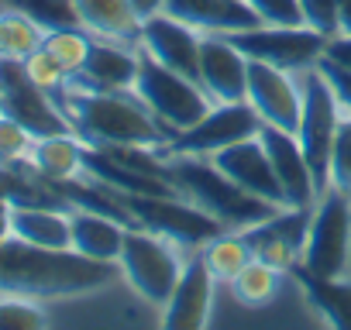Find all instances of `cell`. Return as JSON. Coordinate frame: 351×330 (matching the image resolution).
I'll list each match as a JSON object with an SVG mask.
<instances>
[{
	"instance_id": "1",
	"label": "cell",
	"mask_w": 351,
	"mask_h": 330,
	"mask_svg": "<svg viewBox=\"0 0 351 330\" xmlns=\"http://www.w3.org/2000/svg\"><path fill=\"white\" fill-rule=\"evenodd\" d=\"M114 282V265L93 262L73 248H38L21 238L0 244V296H80Z\"/></svg>"
},
{
	"instance_id": "2",
	"label": "cell",
	"mask_w": 351,
	"mask_h": 330,
	"mask_svg": "<svg viewBox=\"0 0 351 330\" xmlns=\"http://www.w3.org/2000/svg\"><path fill=\"white\" fill-rule=\"evenodd\" d=\"M56 103L73 124V134L90 148H162L172 131L134 97V90H73Z\"/></svg>"
},
{
	"instance_id": "3",
	"label": "cell",
	"mask_w": 351,
	"mask_h": 330,
	"mask_svg": "<svg viewBox=\"0 0 351 330\" xmlns=\"http://www.w3.org/2000/svg\"><path fill=\"white\" fill-rule=\"evenodd\" d=\"M162 179L169 186H176L186 200H193L197 207H204L207 214H214L228 231H248V227H255L282 210V207L241 190L231 176H224L204 155L162 158Z\"/></svg>"
},
{
	"instance_id": "4",
	"label": "cell",
	"mask_w": 351,
	"mask_h": 330,
	"mask_svg": "<svg viewBox=\"0 0 351 330\" xmlns=\"http://www.w3.org/2000/svg\"><path fill=\"white\" fill-rule=\"evenodd\" d=\"M134 97L176 134L193 127L200 117H207V110L214 107V100L207 97V90L186 76H180L176 69L162 66L155 55H148L138 45V79H134Z\"/></svg>"
},
{
	"instance_id": "5",
	"label": "cell",
	"mask_w": 351,
	"mask_h": 330,
	"mask_svg": "<svg viewBox=\"0 0 351 330\" xmlns=\"http://www.w3.org/2000/svg\"><path fill=\"white\" fill-rule=\"evenodd\" d=\"M300 90H303V110H300L296 138H300V148L310 162L317 193L324 196L330 190V151H334V138H337V124L344 117V107L317 66L300 73Z\"/></svg>"
},
{
	"instance_id": "6",
	"label": "cell",
	"mask_w": 351,
	"mask_h": 330,
	"mask_svg": "<svg viewBox=\"0 0 351 330\" xmlns=\"http://www.w3.org/2000/svg\"><path fill=\"white\" fill-rule=\"evenodd\" d=\"M176 241L145 231V227H128L124 234V248H121V275L128 279V285L152 306H165L176 282H180L183 262L176 255Z\"/></svg>"
},
{
	"instance_id": "7",
	"label": "cell",
	"mask_w": 351,
	"mask_h": 330,
	"mask_svg": "<svg viewBox=\"0 0 351 330\" xmlns=\"http://www.w3.org/2000/svg\"><path fill=\"white\" fill-rule=\"evenodd\" d=\"M124 207L134 214L138 227L155 231L169 241H176L180 248H204L210 238L224 234L228 227L207 214L204 207H197L193 200H186L183 193H169V196H134V193H121Z\"/></svg>"
},
{
	"instance_id": "8",
	"label": "cell",
	"mask_w": 351,
	"mask_h": 330,
	"mask_svg": "<svg viewBox=\"0 0 351 330\" xmlns=\"http://www.w3.org/2000/svg\"><path fill=\"white\" fill-rule=\"evenodd\" d=\"M348 258H351V200L337 190H327L313 203L300 265L313 275L341 279Z\"/></svg>"
},
{
	"instance_id": "9",
	"label": "cell",
	"mask_w": 351,
	"mask_h": 330,
	"mask_svg": "<svg viewBox=\"0 0 351 330\" xmlns=\"http://www.w3.org/2000/svg\"><path fill=\"white\" fill-rule=\"evenodd\" d=\"M0 110L14 117L21 127H28L32 138L73 134V124L62 114V107L28 76V66L21 59L0 55Z\"/></svg>"
},
{
	"instance_id": "10",
	"label": "cell",
	"mask_w": 351,
	"mask_h": 330,
	"mask_svg": "<svg viewBox=\"0 0 351 330\" xmlns=\"http://www.w3.org/2000/svg\"><path fill=\"white\" fill-rule=\"evenodd\" d=\"M262 127V117L255 114V107L248 100L241 103H214L207 110V117H200L193 127L186 131H176L162 148H155L158 158H172V155H217L221 148L255 138Z\"/></svg>"
},
{
	"instance_id": "11",
	"label": "cell",
	"mask_w": 351,
	"mask_h": 330,
	"mask_svg": "<svg viewBox=\"0 0 351 330\" xmlns=\"http://www.w3.org/2000/svg\"><path fill=\"white\" fill-rule=\"evenodd\" d=\"M234 42V49L252 59V62H269L279 66L286 73H303L313 69L324 52H327V38L313 28H272V25H258L248 31H234L228 35Z\"/></svg>"
},
{
	"instance_id": "12",
	"label": "cell",
	"mask_w": 351,
	"mask_h": 330,
	"mask_svg": "<svg viewBox=\"0 0 351 330\" xmlns=\"http://www.w3.org/2000/svg\"><path fill=\"white\" fill-rule=\"evenodd\" d=\"M245 100L255 107L262 124L296 134L300 110H303V90H300V79H293V73L248 59V97Z\"/></svg>"
},
{
	"instance_id": "13",
	"label": "cell",
	"mask_w": 351,
	"mask_h": 330,
	"mask_svg": "<svg viewBox=\"0 0 351 330\" xmlns=\"http://www.w3.org/2000/svg\"><path fill=\"white\" fill-rule=\"evenodd\" d=\"M200 31L183 25L180 18L172 14H155L148 21H141V49L148 55H155L162 66L176 69L180 76L200 83Z\"/></svg>"
},
{
	"instance_id": "14",
	"label": "cell",
	"mask_w": 351,
	"mask_h": 330,
	"mask_svg": "<svg viewBox=\"0 0 351 330\" xmlns=\"http://www.w3.org/2000/svg\"><path fill=\"white\" fill-rule=\"evenodd\" d=\"M210 162L224 176H231L241 190H248L252 196H262V200H269L276 207H286V193H282V186L276 179V169H272L269 151H265L258 134L221 148L217 155H210Z\"/></svg>"
},
{
	"instance_id": "15",
	"label": "cell",
	"mask_w": 351,
	"mask_h": 330,
	"mask_svg": "<svg viewBox=\"0 0 351 330\" xmlns=\"http://www.w3.org/2000/svg\"><path fill=\"white\" fill-rule=\"evenodd\" d=\"M258 138L269 151L276 179L286 193V207H313L320 193H317V183H313V173H310V162L300 148V138L293 131H282V127H272V124H262Z\"/></svg>"
},
{
	"instance_id": "16",
	"label": "cell",
	"mask_w": 351,
	"mask_h": 330,
	"mask_svg": "<svg viewBox=\"0 0 351 330\" xmlns=\"http://www.w3.org/2000/svg\"><path fill=\"white\" fill-rule=\"evenodd\" d=\"M200 86L214 103H241L248 97V59L228 35L200 38Z\"/></svg>"
},
{
	"instance_id": "17",
	"label": "cell",
	"mask_w": 351,
	"mask_h": 330,
	"mask_svg": "<svg viewBox=\"0 0 351 330\" xmlns=\"http://www.w3.org/2000/svg\"><path fill=\"white\" fill-rule=\"evenodd\" d=\"M214 275L210 268L204 265L200 251L183 262V272H180V282H176L169 303H165V313H162V323L169 330H200L210 316V299H214Z\"/></svg>"
},
{
	"instance_id": "18",
	"label": "cell",
	"mask_w": 351,
	"mask_h": 330,
	"mask_svg": "<svg viewBox=\"0 0 351 330\" xmlns=\"http://www.w3.org/2000/svg\"><path fill=\"white\" fill-rule=\"evenodd\" d=\"M165 14L180 18L200 35H234L262 25L248 0H165Z\"/></svg>"
},
{
	"instance_id": "19",
	"label": "cell",
	"mask_w": 351,
	"mask_h": 330,
	"mask_svg": "<svg viewBox=\"0 0 351 330\" xmlns=\"http://www.w3.org/2000/svg\"><path fill=\"white\" fill-rule=\"evenodd\" d=\"M138 79V52L121 49V42L97 38L90 45V55L76 76H69L66 86L73 90H134Z\"/></svg>"
},
{
	"instance_id": "20",
	"label": "cell",
	"mask_w": 351,
	"mask_h": 330,
	"mask_svg": "<svg viewBox=\"0 0 351 330\" xmlns=\"http://www.w3.org/2000/svg\"><path fill=\"white\" fill-rule=\"evenodd\" d=\"M69 231H73V251H80L93 262L117 265L124 234H128V227L121 220L93 214V210H69Z\"/></svg>"
},
{
	"instance_id": "21",
	"label": "cell",
	"mask_w": 351,
	"mask_h": 330,
	"mask_svg": "<svg viewBox=\"0 0 351 330\" xmlns=\"http://www.w3.org/2000/svg\"><path fill=\"white\" fill-rule=\"evenodd\" d=\"M83 151L86 144L76 134H49V138H35L32 151H28V165L49 183H69L83 176Z\"/></svg>"
},
{
	"instance_id": "22",
	"label": "cell",
	"mask_w": 351,
	"mask_h": 330,
	"mask_svg": "<svg viewBox=\"0 0 351 330\" xmlns=\"http://www.w3.org/2000/svg\"><path fill=\"white\" fill-rule=\"evenodd\" d=\"M83 31L107 42H141V18L134 14L131 0H76Z\"/></svg>"
},
{
	"instance_id": "23",
	"label": "cell",
	"mask_w": 351,
	"mask_h": 330,
	"mask_svg": "<svg viewBox=\"0 0 351 330\" xmlns=\"http://www.w3.org/2000/svg\"><path fill=\"white\" fill-rule=\"evenodd\" d=\"M293 279L300 282L306 303L317 309V316L324 323H330L337 330H351V282L313 275L303 265H293Z\"/></svg>"
},
{
	"instance_id": "24",
	"label": "cell",
	"mask_w": 351,
	"mask_h": 330,
	"mask_svg": "<svg viewBox=\"0 0 351 330\" xmlns=\"http://www.w3.org/2000/svg\"><path fill=\"white\" fill-rule=\"evenodd\" d=\"M11 238H21L38 248H73L69 210L52 207H11Z\"/></svg>"
},
{
	"instance_id": "25",
	"label": "cell",
	"mask_w": 351,
	"mask_h": 330,
	"mask_svg": "<svg viewBox=\"0 0 351 330\" xmlns=\"http://www.w3.org/2000/svg\"><path fill=\"white\" fill-rule=\"evenodd\" d=\"M197 251H200L204 265L210 268V275H214L217 282H231V279L252 262V248H248V241H245L241 231H224V234L210 238V241H207L204 248H197Z\"/></svg>"
},
{
	"instance_id": "26",
	"label": "cell",
	"mask_w": 351,
	"mask_h": 330,
	"mask_svg": "<svg viewBox=\"0 0 351 330\" xmlns=\"http://www.w3.org/2000/svg\"><path fill=\"white\" fill-rule=\"evenodd\" d=\"M286 272L265 265L262 258H252L234 279H231V292L241 306H265L276 292H279V279Z\"/></svg>"
},
{
	"instance_id": "27",
	"label": "cell",
	"mask_w": 351,
	"mask_h": 330,
	"mask_svg": "<svg viewBox=\"0 0 351 330\" xmlns=\"http://www.w3.org/2000/svg\"><path fill=\"white\" fill-rule=\"evenodd\" d=\"M42 38H45V31L28 14H21L18 8L0 14V55L4 59H21L25 62L32 52L42 49Z\"/></svg>"
},
{
	"instance_id": "28",
	"label": "cell",
	"mask_w": 351,
	"mask_h": 330,
	"mask_svg": "<svg viewBox=\"0 0 351 330\" xmlns=\"http://www.w3.org/2000/svg\"><path fill=\"white\" fill-rule=\"evenodd\" d=\"M90 45H93V38H90V31H83V28L45 31V38H42V49L66 69V76H76V73L83 69V62H86V55H90Z\"/></svg>"
},
{
	"instance_id": "29",
	"label": "cell",
	"mask_w": 351,
	"mask_h": 330,
	"mask_svg": "<svg viewBox=\"0 0 351 330\" xmlns=\"http://www.w3.org/2000/svg\"><path fill=\"white\" fill-rule=\"evenodd\" d=\"M11 8L28 14L42 31H66V28H83L76 0H11Z\"/></svg>"
},
{
	"instance_id": "30",
	"label": "cell",
	"mask_w": 351,
	"mask_h": 330,
	"mask_svg": "<svg viewBox=\"0 0 351 330\" xmlns=\"http://www.w3.org/2000/svg\"><path fill=\"white\" fill-rule=\"evenodd\" d=\"M49 316L28 296H0V330H38Z\"/></svg>"
},
{
	"instance_id": "31",
	"label": "cell",
	"mask_w": 351,
	"mask_h": 330,
	"mask_svg": "<svg viewBox=\"0 0 351 330\" xmlns=\"http://www.w3.org/2000/svg\"><path fill=\"white\" fill-rule=\"evenodd\" d=\"M330 190L351 200V114H344L337 124V138L330 151Z\"/></svg>"
},
{
	"instance_id": "32",
	"label": "cell",
	"mask_w": 351,
	"mask_h": 330,
	"mask_svg": "<svg viewBox=\"0 0 351 330\" xmlns=\"http://www.w3.org/2000/svg\"><path fill=\"white\" fill-rule=\"evenodd\" d=\"M32 144H35V138H32L28 127H21L8 114H0V169H8V165L28 158Z\"/></svg>"
},
{
	"instance_id": "33",
	"label": "cell",
	"mask_w": 351,
	"mask_h": 330,
	"mask_svg": "<svg viewBox=\"0 0 351 330\" xmlns=\"http://www.w3.org/2000/svg\"><path fill=\"white\" fill-rule=\"evenodd\" d=\"M248 8L258 14L262 25H272V28H303L306 25L300 0H248Z\"/></svg>"
},
{
	"instance_id": "34",
	"label": "cell",
	"mask_w": 351,
	"mask_h": 330,
	"mask_svg": "<svg viewBox=\"0 0 351 330\" xmlns=\"http://www.w3.org/2000/svg\"><path fill=\"white\" fill-rule=\"evenodd\" d=\"M25 66H28V76L45 90V93H52V100L66 90V83H69V76H66V69L45 52V49H38V52H32L28 59H25Z\"/></svg>"
},
{
	"instance_id": "35",
	"label": "cell",
	"mask_w": 351,
	"mask_h": 330,
	"mask_svg": "<svg viewBox=\"0 0 351 330\" xmlns=\"http://www.w3.org/2000/svg\"><path fill=\"white\" fill-rule=\"evenodd\" d=\"M300 8H303L306 28L320 31L324 38H337V35H344L337 0H300Z\"/></svg>"
},
{
	"instance_id": "36",
	"label": "cell",
	"mask_w": 351,
	"mask_h": 330,
	"mask_svg": "<svg viewBox=\"0 0 351 330\" xmlns=\"http://www.w3.org/2000/svg\"><path fill=\"white\" fill-rule=\"evenodd\" d=\"M317 69L324 73V79L334 86V93H337V100H341V107H344V114H351V73L344 69V66H337V62H330L327 55L317 62Z\"/></svg>"
},
{
	"instance_id": "37",
	"label": "cell",
	"mask_w": 351,
	"mask_h": 330,
	"mask_svg": "<svg viewBox=\"0 0 351 330\" xmlns=\"http://www.w3.org/2000/svg\"><path fill=\"white\" fill-rule=\"evenodd\" d=\"M330 62L344 66L351 73V35H337V38H327V52H324Z\"/></svg>"
},
{
	"instance_id": "38",
	"label": "cell",
	"mask_w": 351,
	"mask_h": 330,
	"mask_svg": "<svg viewBox=\"0 0 351 330\" xmlns=\"http://www.w3.org/2000/svg\"><path fill=\"white\" fill-rule=\"evenodd\" d=\"M131 8H134V14L141 21H148V18H155V14L165 11V0H131Z\"/></svg>"
},
{
	"instance_id": "39",
	"label": "cell",
	"mask_w": 351,
	"mask_h": 330,
	"mask_svg": "<svg viewBox=\"0 0 351 330\" xmlns=\"http://www.w3.org/2000/svg\"><path fill=\"white\" fill-rule=\"evenodd\" d=\"M11 238V207L0 200V244H4Z\"/></svg>"
},
{
	"instance_id": "40",
	"label": "cell",
	"mask_w": 351,
	"mask_h": 330,
	"mask_svg": "<svg viewBox=\"0 0 351 330\" xmlns=\"http://www.w3.org/2000/svg\"><path fill=\"white\" fill-rule=\"evenodd\" d=\"M0 114H4V110H0Z\"/></svg>"
}]
</instances>
